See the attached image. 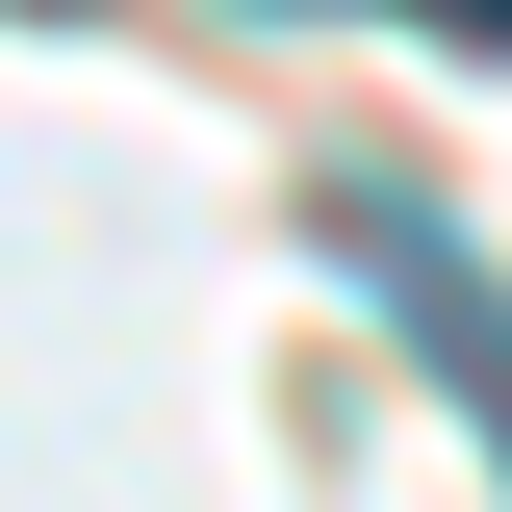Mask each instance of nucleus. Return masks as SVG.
<instances>
[{
	"instance_id": "f03ea898",
	"label": "nucleus",
	"mask_w": 512,
	"mask_h": 512,
	"mask_svg": "<svg viewBox=\"0 0 512 512\" xmlns=\"http://www.w3.org/2000/svg\"><path fill=\"white\" fill-rule=\"evenodd\" d=\"M410 26H436V52H512V0H410Z\"/></svg>"
},
{
	"instance_id": "f257e3e1",
	"label": "nucleus",
	"mask_w": 512,
	"mask_h": 512,
	"mask_svg": "<svg viewBox=\"0 0 512 512\" xmlns=\"http://www.w3.org/2000/svg\"><path fill=\"white\" fill-rule=\"evenodd\" d=\"M333 256H359V282H384V333L461 384V436L512 461V282L461 256V205H410V180H333Z\"/></svg>"
}]
</instances>
